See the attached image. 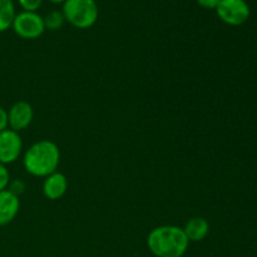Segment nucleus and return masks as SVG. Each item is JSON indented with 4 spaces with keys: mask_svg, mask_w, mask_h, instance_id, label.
<instances>
[{
    "mask_svg": "<svg viewBox=\"0 0 257 257\" xmlns=\"http://www.w3.org/2000/svg\"><path fill=\"white\" fill-rule=\"evenodd\" d=\"M190 241L182 227L162 225L152 228L147 236V247L156 257H183Z\"/></svg>",
    "mask_w": 257,
    "mask_h": 257,
    "instance_id": "nucleus-1",
    "label": "nucleus"
},
{
    "mask_svg": "<svg viewBox=\"0 0 257 257\" xmlns=\"http://www.w3.org/2000/svg\"><path fill=\"white\" fill-rule=\"evenodd\" d=\"M60 150L57 143L49 140H40L33 143L23 156V166L27 173L34 177L45 178L58 170Z\"/></svg>",
    "mask_w": 257,
    "mask_h": 257,
    "instance_id": "nucleus-2",
    "label": "nucleus"
},
{
    "mask_svg": "<svg viewBox=\"0 0 257 257\" xmlns=\"http://www.w3.org/2000/svg\"><path fill=\"white\" fill-rule=\"evenodd\" d=\"M62 13L65 22L77 29H89L97 23L99 8L95 0H65Z\"/></svg>",
    "mask_w": 257,
    "mask_h": 257,
    "instance_id": "nucleus-3",
    "label": "nucleus"
},
{
    "mask_svg": "<svg viewBox=\"0 0 257 257\" xmlns=\"http://www.w3.org/2000/svg\"><path fill=\"white\" fill-rule=\"evenodd\" d=\"M12 29L23 39L34 40L42 37L45 32L44 19L37 12L17 13L13 20Z\"/></svg>",
    "mask_w": 257,
    "mask_h": 257,
    "instance_id": "nucleus-4",
    "label": "nucleus"
},
{
    "mask_svg": "<svg viewBox=\"0 0 257 257\" xmlns=\"http://www.w3.org/2000/svg\"><path fill=\"white\" fill-rule=\"evenodd\" d=\"M215 10L221 22L231 27L245 24L251 14L246 0H220Z\"/></svg>",
    "mask_w": 257,
    "mask_h": 257,
    "instance_id": "nucleus-5",
    "label": "nucleus"
},
{
    "mask_svg": "<svg viewBox=\"0 0 257 257\" xmlns=\"http://www.w3.org/2000/svg\"><path fill=\"white\" fill-rule=\"evenodd\" d=\"M22 136L15 131L7 128L0 132V163L4 166L17 162L23 153Z\"/></svg>",
    "mask_w": 257,
    "mask_h": 257,
    "instance_id": "nucleus-6",
    "label": "nucleus"
},
{
    "mask_svg": "<svg viewBox=\"0 0 257 257\" xmlns=\"http://www.w3.org/2000/svg\"><path fill=\"white\" fill-rule=\"evenodd\" d=\"M33 118H34V110L32 104L25 100H19L8 110V128L19 133L32 124Z\"/></svg>",
    "mask_w": 257,
    "mask_h": 257,
    "instance_id": "nucleus-7",
    "label": "nucleus"
},
{
    "mask_svg": "<svg viewBox=\"0 0 257 257\" xmlns=\"http://www.w3.org/2000/svg\"><path fill=\"white\" fill-rule=\"evenodd\" d=\"M42 191L44 197L50 201L62 198L68 191V180L64 173L55 171L52 175L47 176L43 181Z\"/></svg>",
    "mask_w": 257,
    "mask_h": 257,
    "instance_id": "nucleus-8",
    "label": "nucleus"
},
{
    "mask_svg": "<svg viewBox=\"0 0 257 257\" xmlns=\"http://www.w3.org/2000/svg\"><path fill=\"white\" fill-rule=\"evenodd\" d=\"M20 210V200L9 190L0 191V227L8 226L15 220Z\"/></svg>",
    "mask_w": 257,
    "mask_h": 257,
    "instance_id": "nucleus-9",
    "label": "nucleus"
},
{
    "mask_svg": "<svg viewBox=\"0 0 257 257\" xmlns=\"http://www.w3.org/2000/svg\"><path fill=\"white\" fill-rule=\"evenodd\" d=\"M182 228L190 242H201L210 233V223L206 218L200 216L190 218Z\"/></svg>",
    "mask_w": 257,
    "mask_h": 257,
    "instance_id": "nucleus-10",
    "label": "nucleus"
},
{
    "mask_svg": "<svg viewBox=\"0 0 257 257\" xmlns=\"http://www.w3.org/2000/svg\"><path fill=\"white\" fill-rule=\"evenodd\" d=\"M15 14L17 12L13 0H0V33L12 28Z\"/></svg>",
    "mask_w": 257,
    "mask_h": 257,
    "instance_id": "nucleus-11",
    "label": "nucleus"
},
{
    "mask_svg": "<svg viewBox=\"0 0 257 257\" xmlns=\"http://www.w3.org/2000/svg\"><path fill=\"white\" fill-rule=\"evenodd\" d=\"M43 19H44L45 30L48 29L52 30V32L59 30L65 24V18L63 15L62 10H52Z\"/></svg>",
    "mask_w": 257,
    "mask_h": 257,
    "instance_id": "nucleus-12",
    "label": "nucleus"
},
{
    "mask_svg": "<svg viewBox=\"0 0 257 257\" xmlns=\"http://www.w3.org/2000/svg\"><path fill=\"white\" fill-rule=\"evenodd\" d=\"M7 190H9L10 192L14 193L15 196L19 197V196H22L23 193L25 192V190H27V185H25V182L23 180H18V178H15V180H10Z\"/></svg>",
    "mask_w": 257,
    "mask_h": 257,
    "instance_id": "nucleus-13",
    "label": "nucleus"
},
{
    "mask_svg": "<svg viewBox=\"0 0 257 257\" xmlns=\"http://www.w3.org/2000/svg\"><path fill=\"white\" fill-rule=\"evenodd\" d=\"M18 4L24 12H37L43 4V0H18Z\"/></svg>",
    "mask_w": 257,
    "mask_h": 257,
    "instance_id": "nucleus-14",
    "label": "nucleus"
},
{
    "mask_svg": "<svg viewBox=\"0 0 257 257\" xmlns=\"http://www.w3.org/2000/svg\"><path fill=\"white\" fill-rule=\"evenodd\" d=\"M10 182V175L8 171L7 166L0 163V191L5 190Z\"/></svg>",
    "mask_w": 257,
    "mask_h": 257,
    "instance_id": "nucleus-15",
    "label": "nucleus"
},
{
    "mask_svg": "<svg viewBox=\"0 0 257 257\" xmlns=\"http://www.w3.org/2000/svg\"><path fill=\"white\" fill-rule=\"evenodd\" d=\"M198 5L203 9H208V10H215L217 8L218 3L220 0H196Z\"/></svg>",
    "mask_w": 257,
    "mask_h": 257,
    "instance_id": "nucleus-16",
    "label": "nucleus"
},
{
    "mask_svg": "<svg viewBox=\"0 0 257 257\" xmlns=\"http://www.w3.org/2000/svg\"><path fill=\"white\" fill-rule=\"evenodd\" d=\"M8 128V110L0 107V132Z\"/></svg>",
    "mask_w": 257,
    "mask_h": 257,
    "instance_id": "nucleus-17",
    "label": "nucleus"
},
{
    "mask_svg": "<svg viewBox=\"0 0 257 257\" xmlns=\"http://www.w3.org/2000/svg\"><path fill=\"white\" fill-rule=\"evenodd\" d=\"M48 2L53 3V4H63V3L65 2V0H48Z\"/></svg>",
    "mask_w": 257,
    "mask_h": 257,
    "instance_id": "nucleus-18",
    "label": "nucleus"
}]
</instances>
